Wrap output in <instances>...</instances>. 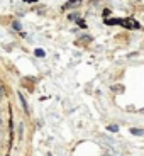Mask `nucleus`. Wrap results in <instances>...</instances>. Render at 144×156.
<instances>
[{
  "mask_svg": "<svg viewBox=\"0 0 144 156\" xmlns=\"http://www.w3.org/2000/svg\"><path fill=\"white\" fill-rule=\"evenodd\" d=\"M80 2H82V0H70V2H68V4L65 5V9H68V7H73V5H78Z\"/></svg>",
  "mask_w": 144,
  "mask_h": 156,
  "instance_id": "obj_2",
  "label": "nucleus"
},
{
  "mask_svg": "<svg viewBox=\"0 0 144 156\" xmlns=\"http://www.w3.org/2000/svg\"><path fill=\"white\" fill-rule=\"evenodd\" d=\"M22 129H24V126L20 124V126H19V136H20V137H22V134H24V131H22Z\"/></svg>",
  "mask_w": 144,
  "mask_h": 156,
  "instance_id": "obj_7",
  "label": "nucleus"
},
{
  "mask_svg": "<svg viewBox=\"0 0 144 156\" xmlns=\"http://www.w3.org/2000/svg\"><path fill=\"white\" fill-rule=\"evenodd\" d=\"M131 133H132V134H137V136H142L144 131H141V129H136V127H134V129H131Z\"/></svg>",
  "mask_w": 144,
  "mask_h": 156,
  "instance_id": "obj_3",
  "label": "nucleus"
},
{
  "mask_svg": "<svg viewBox=\"0 0 144 156\" xmlns=\"http://www.w3.org/2000/svg\"><path fill=\"white\" fill-rule=\"evenodd\" d=\"M5 95V88H4V85H0V98Z\"/></svg>",
  "mask_w": 144,
  "mask_h": 156,
  "instance_id": "obj_4",
  "label": "nucleus"
},
{
  "mask_svg": "<svg viewBox=\"0 0 144 156\" xmlns=\"http://www.w3.org/2000/svg\"><path fill=\"white\" fill-rule=\"evenodd\" d=\"M36 55H37V56H44V51L43 49H37V51H36Z\"/></svg>",
  "mask_w": 144,
  "mask_h": 156,
  "instance_id": "obj_8",
  "label": "nucleus"
},
{
  "mask_svg": "<svg viewBox=\"0 0 144 156\" xmlns=\"http://www.w3.org/2000/svg\"><path fill=\"white\" fill-rule=\"evenodd\" d=\"M26 2H36V0H26Z\"/></svg>",
  "mask_w": 144,
  "mask_h": 156,
  "instance_id": "obj_10",
  "label": "nucleus"
},
{
  "mask_svg": "<svg viewBox=\"0 0 144 156\" xmlns=\"http://www.w3.org/2000/svg\"><path fill=\"white\" fill-rule=\"evenodd\" d=\"M2 126H4V121H2V117H0V131H2Z\"/></svg>",
  "mask_w": 144,
  "mask_h": 156,
  "instance_id": "obj_9",
  "label": "nucleus"
},
{
  "mask_svg": "<svg viewBox=\"0 0 144 156\" xmlns=\"http://www.w3.org/2000/svg\"><path fill=\"white\" fill-rule=\"evenodd\" d=\"M141 112H142V114H144V109H141Z\"/></svg>",
  "mask_w": 144,
  "mask_h": 156,
  "instance_id": "obj_11",
  "label": "nucleus"
},
{
  "mask_svg": "<svg viewBox=\"0 0 144 156\" xmlns=\"http://www.w3.org/2000/svg\"><path fill=\"white\" fill-rule=\"evenodd\" d=\"M12 26H14V29H17V31H20V24H19V22H14Z\"/></svg>",
  "mask_w": 144,
  "mask_h": 156,
  "instance_id": "obj_5",
  "label": "nucleus"
},
{
  "mask_svg": "<svg viewBox=\"0 0 144 156\" xmlns=\"http://www.w3.org/2000/svg\"><path fill=\"white\" fill-rule=\"evenodd\" d=\"M17 95H19V100H20V104H22L24 112H26V114H29V107H27V104H26V98H24V95L20 94V92H17Z\"/></svg>",
  "mask_w": 144,
  "mask_h": 156,
  "instance_id": "obj_1",
  "label": "nucleus"
},
{
  "mask_svg": "<svg viewBox=\"0 0 144 156\" xmlns=\"http://www.w3.org/2000/svg\"><path fill=\"white\" fill-rule=\"evenodd\" d=\"M109 131H110V133H115V131H117V126H109Z\"/></svg>",
  "mask_w": 144,
  "mask_h": 156,
  "instance_id": "obj_6",
  "label": "nucleus"
}]
</instances>
